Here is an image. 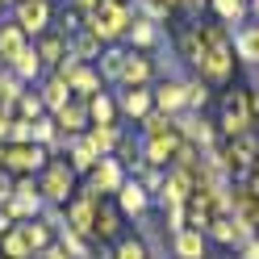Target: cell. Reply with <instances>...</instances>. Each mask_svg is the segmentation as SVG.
I'll list each match as a JSON object with an SVG mask.
<instances>
[{"instance_id": "obj_1", "label": "cell", "mask_w": 259, "mask_h": 259, "mask_svg": "<svg viewBox=\"0 0 259 259\" xmlns=\"http://www.w3.org/2000/svg\"><path fill=\"white\" fill-rule=\"evenodd\" d=\"M201 38H205V51L197 59L201 75L209 84H222V79H230L234 71V46L226 38V25H201Z\"/></svg>"}, {"instance_id": "obj_2", "label": "cell", "mask_w": 259, "mask_h": 259, "mask_svg": "<svg viewBox=\"0 0 259 259\" xmlns=\"http://www.w3.org/2000/svg\"><path fill=\"white\" fill-rule=\"evenodd\" d=\"M88 34H92L96 42H117L121 34H130V9L105 0L96 13H88Z\"/></svg>"}, {"instance_id": "obj_3", "label": "cell", "mask_w": 259, "mask_h": 259, "mask_svg": "<svg viewBox=\"0 0 259 259\" xmlns=\"http://www.w3.org/2000/svg\"><path fill=\"white\" fill-rule=\"evenodd\" d=\"M222 130H226L230 138H238V134H247V130H251V105H247V92H230V96H226Z\"/></svg>"}, {"instance_id": "obj_4", "label": "cell", "mask_w": 259, "mask_h": 259, "mask_svg": "<svg viewBox=\"0 0 259 259\" xmlns=\"http://www.w3.org/2000/svg\"><path fill=\"white\" fill-rule=\"evenodd\" d=\"M17 25L21 34H42L51 25V5L46 0H17Z\"/></svg>"}, {"instance_id": "obj_5", "label": "cell", "mask_w": 259, "mask_h": 259, "mask_svg": "<svg viewBox=\"0 0 259 259\" xmlns=\"http://www.w3.org/2000/svg\"><path fill=\"white\" fill-rule=\"evenodd\" d=\"M155 105H159V113H180L184 105H188V88L180 84V79H163V84L155 88Z\"/></svg>"}, {"instance_id": "obj_6", "label": "cell", "mask_w": 259, "mask_h": 259, "mask_svg": "<svg viewBox=\"0 0 259 259\" xmlns=\"http://www.w3.org/2000/svg\"><path fill=\"white\" fill-rule=\"evenodd\" d=\"M255 155H259V142H255L251 134H238V138L230 142V151L222 155V163H226V167H251Z\"/></svg>"}, {"instance_id": "obj_7", "label": "cell", "mask_w": 259, "mask_h": 259, "mask_svg": "<svg viewBox=\"0 0 259 259\" xmlns=\"http://www.w3.org/2000/svg\"><path fill=\"white\" fill-rule=\"evenodd\" d=\"M42 147H34V142H17L13 151H5V163L9 167H17V171H34V167H42Z\"/></svg>"}, {"instance_id": "obj_8", "label": "cell", "mask_w": 259, "mask_h": 259, "mask_svg": "<svg viewBox=\"0 0 259 259\" xmlns=\"http://www.w3.org/2000/svg\"><path fill=\"white\" fill-rule=\"evenodd\" d=\"M121 113H125V117H147V113H151V105H155V92H147V88H125L121 92Z\"/></svg>"}, {"instance_id": "obj_9", "label": "cell", "mask_w": 259, "mask_h": 259, "mask_svg": "<svg viewBox=\"0 0 259 259\" xmlns=\"http://www.w3.org/2000/svg\"><path fill=\"white\" fill-rule=\"evenodd\" d=\"M92 188H96V192L121 188V167H117V159H105V155H101V163L92 167Z\"/></svg>"}, {"instance_id": "obj_10", "label": "cell", "mask_w": 259, "mask_h": 259, "mask_svg": "<svg viewBox=\"0 0 259 259\" xmlns=\"http://www.w3.org/2000/svg\"><path fill=\"white\" fill-rule=\"evenodd\" d=\"M147 75H151V63L147 59H142V55H125L121 59V84L125 88H142V84H147Z\"/></svg>"}, {"instance_id": "obj_11", "label": "cell", "mask_w": 259, "mask_h": 259, "mask_svg": "<svg viewBox=\"0 0 259 259\" xmlns=\"http://www.w3.org/2000/svg\"><path fill=\"white\" fill-rule=\"evenodd\" d=\"M234 51L242 63H251V67H259V25H247L234 34Z\"/></svg>"}, {"instance_id": "obj_12", "label": "cell", "mask_w": 259, "mask_h": 259, "mask_svg": "<svg viewBox=\"0 0 259 259\" xmlns=\"http://www.w3.org/2000/svg\"><path fill=\"white\" fill-rule=\"evenodd\" d=\"M25 51V34H21V25H0V59L13 63Z\"/></svg>"}, {"instance_id": "obj_13", "label": "cell", "mask_w": 259, "mask_h": 259, "mask_svg": "<svg viewBox=\"0 0 259 259\" xmlns=\"http://www.w3.org/2000/svg\"><path fill=\"white\" fill-rule=\"evenodd\" d=\"M188 188H192V176H184V171H176L171 180L163 184V205H171V209H180V205L188 201Z\"/></svg>"}, {"instance_id": "obj_14", "label": "cell", "mask_w": 259, "mask_h": 259, "mask_svg": "<svg viewBox=\"0 0 259 259\" xmlns=\"http://www.w3.org/2000/svg\"><path fill=\"white\" fill-rule=\"evenodd\" d=\"M42 192H46L51 201H63V197L71 192V171H67V167H51V171H46V184H42Z\"/></svg>"}, {"instance_id": "obj_15", "label": "cell", "mask_w": 259, "mask_h": 259, "mask_svg": "<svg viewBox=\"0 0 259 259\" xmlns=\"http://www.w3.org/2000/svg\"><path fill=\"white\" fill-rule=\"evenodd\" d=\"M176 147H180V138H176V134H167V138H151L147 142V163H167V159L176 155Z\"/></svg>"}, {"instance_id": "obj_16", "label": "cell", "mask_w": 259, "mask_h": 259, "mask_svg": "<svg viewBox=\"0 0 259 259\" xmlns=\"http://www.w3.org/2000/svg\"><path fill=\"white\" fill-rule=\"evenodd\" d=\"M67 96H71V84H67L63 75H55L51 84H46V92H42V105H51V109L59 113L63 105H67Z\"/></svg>"}, {"instance_id": "obj_17", "label": "cell", "mask_w": 259, "mask_h": 259, "mask_svg": "<svg viewBox=\"0 0 259 259\" xmlns=\"http://www.w3.org/2000/svg\"><path fill=\"white\" fill-rule=\"evenodd\" d=\"M113 113H117V105H113L105 92H96L92 101H88V117H92L96 125H113Z\"/></svg>"}, {"instance_id": "obj_18", "label": "cell", "mask_w": 259, "mask_h": 259, "mask_svg": "<svg viewBox=\"0 0 259 259\" xmlns=\"http://www.w3.org/2000/svg\"><path fill=\"white\" fill-rule=\"evenodd\" d=\"M38 67H42V59H38V51H29V46H25V51H21L17 59L9 63V71L17 75V79H29V75H38Z\"/></svg>"}, {"instance_id": "obj_19", "label": "cell", "mask_w": 259, "mask_h": 259, "mask_svg": "<svg viewBox=\"0 0 259 259\" xmlns=\"http://www.w3.org/2000/svg\"><path fill=\"white\" fill-rule=\"evenodd\" d=\"M176 251H180V259H201V251H205L201 230H180L176 234Z\"/></svg>"}, {"instance_id": "obj_20", "label": "cell", "mask_w": 259, "mask_h": 259, "mask_svg": "<svg viewBox=\"0 0 259 259\" xmlns=\"http://www.w3.org/2000/svg\"><path fill=\"white\" fill-rule=\"evenodd\" d=\"M84 121H88V109H84V105H63V109H59V125L67 130V134L84 130Z\"/></svg>"}, {"instance_id": "obj_21", "label": "cell", "mask_w": 259, "mask_h": 259, "mask_svg": "<svg viewBox=\"0 0 259 259\" xmlns=\"http://www.w3.org/2000/svg\"><path fill=\"white\" fill-rule=\"evenodd\" d=\"M130 38H134V46H155L159 42V29L151 17H142V21H130Z\"/></svg>"}, {"instance_id": "obj_22", "label": "cell", "mask_w": 259, "mask_h": 259, "mask_svg": "<svg viewBox=\"0 0 259 259\" xmlns=\"http://www.w3.org/2000/svg\"><path fill=\"white\" fill-rule=\"evenodd\" d=\"M213 9H218L222 25H238L242 13H247V0H213Z\"/></svg>"}, {"instance_id": "obj_23", "label": "cell", "mask_w": 259, "mask_h": 259, "mask_svg": "<svg viewBox=\"0 0 259 259\" xmlns=\"http://www.w3.org/2000/svg\"><path fill=\"white\" fill-rule=\"evenodd\" d=\"M209 226H213V238H222V242H238V238H242V226H247V222H230V218H213V222H209Z\"/></svg>"}, {"instance_id": "obj_24", "label": "cell", "mask_w": 259, "mask_h": 259, "mask_svg": "<svg viewBox=\"0 0 259 259\" xmlns=\"http://www.w3.org/2000/svg\"><path fill=\"white\" fill-rule=\"evenodd\" d=\"M142 205H147L142 184H121V209H125V213H142Z\"/></svg>"}, {"instance_id": "obj_25", "label": "cell", "mask_w": 259, "mask_h": 259, "mask_svg": "<svg viewBox=\"0 0 259 259\" xmlns=\"http://www.w3.org/2000/svg\"><path fill=\"white\" fill-rule=\"evenodd\" d=\"M180 125H184V134H188L192 142H201V147H209V142H213V130H209V121H201V117H184Z\"/></svg>"}, {"instance_id": "obj_26", "label": "cell", "mask_w": 259, "mask_h": 259, "mask_svg": "<svg viewBox=\"0 0 259 259\" xmlns=\"http://www.w3.org/2000/svg\"><path fill=\"white\" fill-rule=\"evenodd\" d=\"M92 205H96V197H84L79 205H71V222H75V230H92V222H96Z\"/></svg>"}, {"instance_id": "obj_27", "label": "cell", "mask_w": 259, "mask_h": 259, "mask_svg": "<svg viewBox=\"0 0 259 259\" xmlns=\"http://www.w3.org/2000/svg\"><path fill=\"white\" fill-rule=\"evenodd\" d=\"M88 142H92V151H96V155H105L113 142H117V130H113V125H92Z\"/></svg>"}, {"instance_id": "obj_28", "label": "cell", "mask_w": 259, "mask_h": 259, "mask_svg": "<svg viewBox=\"0 0 259 259\" xmlns=\"http://www.w3.org/2000/svg\"><path fill=\"white\" fill-rule=\"evenodd\" d=\"M142 125H147V134H151V138H167V134H176L167 113H147V117H142Z\"/></svg>"}, {"instance_id": "obj_29", "label": "cell", "mask_w": 259, "mask_h": 259, "mask_svg": "<svg viewBox=\"0 0 259 259\" xmlns=\"http://www.w3.org/2000/svg\"><path fill=\"white\" fill-rule=\"evenodd\" d=\"M17 96H21V79L13 75V71H5V75H0V109L17 105Z\"/></svg>"}, {"instance_id": "obj_30", "label": "cell", "mask_w": 259, "mask_h": 259, "mask_svg": "<svg viewBox=\"0 0 259 259\" xmlns=\"http://www.w3.org/2000/svg\"><path fill=\"white\" fill-rule=\"evenodd\" d=\"M96 88H101V79H96V71H88V67H79V71L71 75V92H84V96H96Z\"/></svg>"}, {"instance_id": "obj_31", "label": "cell", "mask_w": 259, "mask_h": 259, "mask_svg": "<svg viewBox=\"0 0 259 259\" xmlns=\"http://www.w3.org/2000/svg\"><path fill=\"white\" fill-rule=\"evenodd\" d=\"M38 59H46V63H63V59H67V42H63V38H46V42L38 46Z\"/></svg>"}, {"instance_id": "obj_32", "label": "cell", "mask_w": 259, "mask_h": 259, "mask_svg": "<svg viewBox=\"0 0 259 259\" xmlns=\"http://www.w3.org/2000/svg\"><path fill=\"white\" fill-rule=\"evenodd\" d=\"M71 159H75V167H79V171H92V167H96V159H101V155H96V151H92V142L84 138V142H75Z\"/></svg>"}, {"instance_id": "obj_33", "label": "cell", "mask_w": 259, "mask_h": 259, "mask_svg": "<svg viewBox=\"0 0 259 259\" xmlns=\"http://www.w3.org/2000/svg\"><path fill=\"white\" fill-rule=\"evenodd\" d=\"M17 109H21V117H25V121H38V113H42V96L21 92V96H17Z\"/></svg>"}, {"instance_id": "obj_34", "label": "cell", "mask_w": 259, "mask_h": 259, "mask_svg": "<svg viewBox=\"0 0 259 259\" xmlns=\"http://www.w3.org/2000/svg\"><path fill=\"white\" fill-rule=\"evenodd\" d=\"M9 138H13V142H34V121L13 117V125H9Z\"/></svg>"}, {"instance_id": "obj_35", "label": "cell", "mask_w": 259, "mask_h": 259, "mask_svg": "<svg viewBox=\"0 0 259 259\" xmlns=\"http://www.w3.org/2000/svg\"><path fill=\"white\" fill-rule=\"evenodd\" d=\"M5 255H9V259H25V255H29L25 234H9V238H5Z\"/></svg>"}, {"instance_id": "obj_36", "label": "cell", "mask_w": 259, "mask_h": 259, "mask_svg": "<svg viewBox=\"0 0 259 259\" xmlns=\"http://www.w3.org/2000/svg\"><path fill=\"white\" fill-rule=\"evenodd\" d=\"M96 51H101V42H96L92 34H84V38H75V46H71V55H75V59H92Z\"/></svg>"}, {"instance_id": "obj_37", "label": "cell", "mask_w": 259, "mask_h": 259, "mask_svg": "<svg viewBox=\"0 0 259 259\" xmlns=\"http://www.w3.org/2000/svg\"><path fill=\"white\" fill-rule=\"evenodd\" d=\"M92 230L96 234H113V230H117V213H113V209H101L96 222H92Z\"/></svg>"}, {"instance_id": "obj_38", "label": "cell", "mask_w": 259, "mask_h": 259, "mask_svg": "<svg viewBox=\"0 0 259 259\" xmlns=\"http://www.w3.org/2000/svg\"><path fill=\"white\" fill-rule=\"evenodd\" d=\"M121 59H125L121 51H109V55H105V75H109V79L121 75Z\"/></svg>"}, {"instance_id": "obj_39", "label": "cell", "mask_w": 259, "mask_h": 259, "mask_svg": "<svg viewBox=\"0 0 259 259\" xmlns=\"http://www.w3.org/2000/svg\"><path fill=\"white\" fill-rule=\"evenodd\" d=\"M117 259H147V247H142V242H121Z\"/></svg>"}, {"instance_id": "obj_40", "label": "cell", "mask_w": 259, "mask_h": 259, "mask_svg": "<svg viewBox=\"0 0 259 259\" xmlns=\"http://www.w3.org/2000/svg\"><path fill=\"white\" fill-rule=\"evenodd\" d=\"M184 88H188V109L205 105V96H209V92H205V84H184Z\"/></svg>"}, {"instance_id": "obj_41", "label": "cell", "mask_w": 259, "mask_h": 259, "mask_svg": "<svg viewBox=\"0 0 259 259\" xmlns=\"http://www.w3.org/2000/svg\"><path fill=\"white\" fill-rule=\"evenodd\" d=\"M25 242H29V247H42V242H46L42 226H25Z\"/></svg>"}, {"instance_id": "obj_42", "label": "cell", "mask_w": 259, "mask_h": 259, "mask_svg": "<svg viewBox=\"0 0 259 259\" xmlns=\"http://www.w3.org/2000/svg\"><path fill=\"white\" fill-rule=\"evenodd\" d=\"M75 5H79V9H84V13H96V9H101V5H105V0H75Z\"/></svg>"}, {"instance_id": "obj_43", "label": "cell", "mask_w": 259, "mask_h": 259, "mask_svg": "<svg viewBox=\"0 0 259 259\" xmlns=\"http://www.w3.org/2000/svg\"><path fill=\"white\" fill-rule=\"evenodd\" d=\"M9 125H13V117H9L5 109H0V138H9Z\"/></svg>"}, {"instance_id": "obj_44", "label": "cell", "mask_w": 259, "mask_h": 259, "mask_svg": "<svg viewBox=\"0 0 259 259\" xmlns=\"http://www.w3.org/2000/svg\"><path fill=\"white\" fill-rule=\"evenodd\" d=\"M180 5H184V9H201L205 0H180Z\"/></svg>"}, {"instance_id": "obj_45", "label": "cell", "mask_w": 259, "mask_h": 259, "mask_svg": "<svg viewBox=\"0 0 259 259\" xmlns=\"http://www.w3.org/2000/svg\"><path fill=\"white\" fill-rule=\"evenodd\" d=\"M247 259H259V242H255V247H251V251H247Z\"/></svg>"}, {"instance_id": "obj_46", "label": "cell", "mask_w": 259, "mask_h": 259, "mask_svg": "<svg viewBox=\"0 0 259 259\" xmlns=\"http://www.w3.org/2000/svg\"><path fill=\"white\" fill-rule=\"evenodd\" d=\"M46 259H67V255H63V251H51V255H46Z\"/></svg>"}, {"instance_id": "obj_47", "label": "cell", "mask_w": 259, "mask_h": 259, "mask_svg": "<svg viewBox=\"0 0 259 259\" xmlns=\"http://www.w3.org/2000/svg\"><path fill=\"white\" fill-rule=\"evenodd\" d=\"M251 9H255V13H259V0H251Z\"/></svg>"}, {"instance_id": "obj_48", "label": "cell", "mask_w": 259, "mask_h": 259, "mask_svg": "<svg viewBox=\"0 0 259 259\" xmlns=\"http://www.w3.org/2000/svg\"><path fill=\"white\" fill-rule=\"evenodd\" d=\"M113 5H125V0H113Z\"/></svg>"}, {"instance_id": "obj_49", "label": "cell", "mask_w": 259, "mask_h": 259, "mask_svg": "<svg viewBox=\"0 0 259 259\" xmlns=\"http://www.w3.org/2000/svg\"><path fill=\"white\" fill-rule=\"evenodd\" d=\"M255 79H259V67H255Z\"/></svg>"}]
</instances>
